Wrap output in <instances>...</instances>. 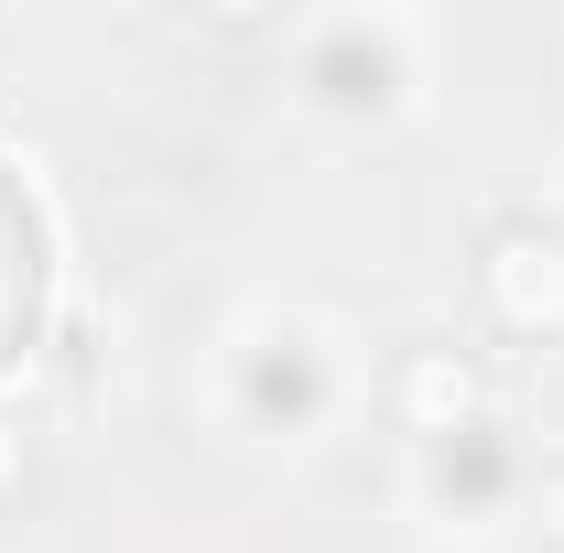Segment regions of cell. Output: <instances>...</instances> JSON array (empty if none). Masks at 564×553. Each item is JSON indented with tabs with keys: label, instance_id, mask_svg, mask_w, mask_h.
<instances>
[{
	"label": "cell",
	"instance_id": "1",
	"mask_svg": "<svg viewBox=\"0 0 564 553\" xmlns=\"http://www.w3.org/2000/svg\"><path fill=\"white\" fill-rule=\"evenodd\" d=\"M358 402H369V358H358V337L326 304H304V293H250V304L217 315V337H207V413H217V434L304 456V445H326Z\"/></svg>",
	"mask_w": 564,
	"mask_h": 553
},
{
	"label": "cell",
	"instance_id": "5",
	"mask_svg": "<svg viewBox=\"0 0 564 553\" xmlns=\"http://www.w3.org/2000/svg\"><path fill=\"white\" fill-rule=\"evenodd\" d=\"M478 315L510 347H564V228L543 207L499 217L478 239Z\"/></svg>",
	"mask_w": 564,
	"mask_h": 553
},
{
	"label": "cell",
	"instance_id": "2",
	"mask_svg": "<svg viewBox=\"0 0 564 553\" xmlns=\"http://www.w3.org/2000/svg\"><path fill=\"white\" fill-rule=\"evenodd\" d=\"M282 98L315 131L380 141L434 98V22L402 0H348V11H304L282 22Z\"/></svg>",
	"mask_w": 564,
	"mask_h": 553
},
{
	"label": "cell",
	"instance_id": "6",
	"mask_svg": "<svg viewBox=\"0 0 564 553\" xmlns=\"http://www.w3.org/2000/svg\"><path fill=\"white\" fill-rule=\"evenodd\" d=\"M521 521H532V532H564V467H554V456H543V478H532V510H521Z\"/></svg>",
	"mask_w": 564,
	"mask_h": 553
},
{
	"label": "cell",
	"instance_id": "4",
	"mask_svg": "<svg viewBox=\"0 0 564 553\" xmlns=\"http://www.w3.org/2000/svg\"><path fill=\"white\" fill-rule=\"evenodd\" d=\"M369 402H380V423L402 434V456H413V445H456V434L499 423L489 369H478L456 337H402L380 369H369Z\"/></svg>",
	"mask_w": 564,
	"mask_h": 553
},
{
	"label": "cell",
	"instance_id": "3",
	"mask_svg": "<svg viewBox=\"0 0 564 553\" xmlns=\"http://www.w3.org/2000/svg\"><path fill=\"white\" fill-rule=\"evenodd\" d=\"M532 478H543V456L521 445V423L499 413V423H478V434H456V445H413V456H402V510L434 521V532L489 543V532H510V521L532 510Z\"/></svg>",
	"mask_w": 564,
	"mask_h": 553
},
{
	"label": "cell",
	"instance_id": "7",
	"mask_svg": "<svg viewBox=\"0 0 564 553\" xmlns=\"http://www.w3.org/2000/svg\"><path fill=\"white\" fill-rule=\"evenodd\" d=\"M0 478H11V434H0Z\"/></svg>",
	"mask_w": 564,
	"mask_h": 553
}]
</instances>
